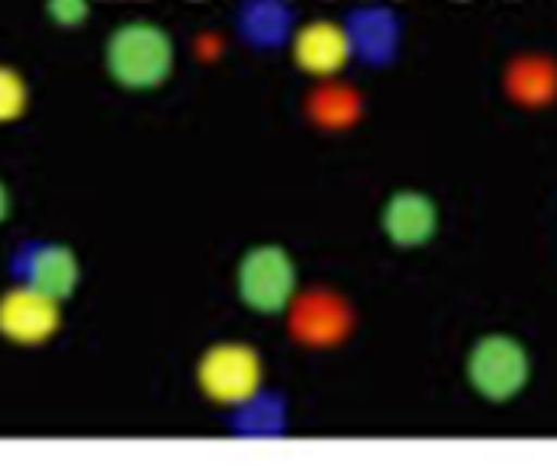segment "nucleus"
I'll list each match as a JSON object with an SVG mask.
<instances>
[{
    "mask_svg": "<svg viewBox=\"0 0 557 466\" xmlns=\"http://www.w3.org/2000/svg\"><path fill=\"white\" fill-rule=\"evenodd\" d=\"M49 13L65 23V26H75L87 16V0H49Z\"/></svg>",
    "mask_w": 557,
    "mask_h": 466,
    "instance_id": "12",
    "label": "nucleus"
},
{
    "mask_svg": "<svg viewBox=\"0 0 557 466\" xmlns=\"http://www.w3.org/2000/svg\"><path fill=\"white\" fill-rule=\"evenodd\" d=\"M200 389L223 405L248 402L261 389V361L248 344H216L200 361Z\"/></svg>",
    "mask_w": 557,
    "mask_h": 466,
    "instance_id": "4",
    "label": "nucleus"
},
{
    "mask_svg": "<svg viewBox=\"0 0 557 466\" xmlns=\"http://www.w3.org/2000/svg\"><path fill=\"white\" fill-rule=\"evenodd\" d=\"M297 328H300V335L310 338V341H332V338L342 331V310H338L329 297L310 300V303H304V310H300Z\"/></svg>",
    "mask_w": 557,
    "mask_h": 466,
    "instance_id": "10",
    "label": "nucleus"
},
{
    "mask_svg": "<svg viewBox=\"0 0 557 466\" xmlns=\"http://www.w3.org/2000/svg\"><path fill=\"white\" fill-rule=\"evenodd\" d=\"M7 210H10V200H7V190H3V184H0V219L7 216Z\"/></svg>",
    "mask_w": 557,
    "mask_h": 466,
    "instance_id": "13",
    "label": "nucleus"
},
{
    "mask_svg": "<svg viewBox=\"0 0 557 466\" xmlns=\"http://www.w3.org/2000/svg\"><path fill=\"white\" fill-rule=\"evenodd\" d=\"M59 300L29 287L10 290L0 300V331L16 344H42L59 328Z\"/></svg>",
    "mask_w": 557,
    "mask_h": 466,
    "instance_id": "5",
    "label": "nucleus"
},
{
    "mask_svg": "<svg viewBox=\"0 0 557 466\" xmlns=\"http://www.w3.org/2000/svg\"><path fill=\"white\" fill-rule=\"evenodd\" d=\"M26 110V84L13 72L0 65V123L16 119Z\"/></svg>",
    "mask_w": 557,
    "mask_h": 466,
    "instance_id": "11",
    "label": "nucleus"
},
{
    "mask_svg": "<svg viewBox=\"0 0 557 466\" xmlns=\"http://www.w3.org/2000/svg\"><path fill=\"white\" fill-rule=\"evenodd\" d=\"M297 290V267L277 244L251 248L239 264V297L248 310L281 312L290 306Z\"/></svg>",
    "mask_w": 557,
    "mask_h": 466,
    "instance_id": "2",
    "label": "nucleus"
},
{
    "mask_svg": "<svg viewBox=\"0 0 557 466\" xmlns=\"http://www.w3.org/2000/svg\"><path fill=\"white\" fill-rule=\"evenodd\" d=\"M29 284L55 300H65L75 284H78V261L69 248L62 244H49V248H39L33 254V264H29Z\"/></svg>",
    "mask_w": 557,
    "mask_h": 466,
    "instance_id": "8",
    "label": "nucleus"
},
{
    "mask_svg": "<svg viewBox=\"0 0 557 466\" xmlns=\"http://www.w3.org/2000/svg\"><path fill=\"white\" fill-rule=\"evenodd\" d=\"M348 49H351L348 36L335 23H325V20L307 26L294 42V55L300 68L313 75H335L348 62Z\"/></svg>",
    "mask_w": 557,
    "mask_h": 466,
    "instance_id": "7",
    "label": "nucleus"
},
{
    "mask_svg": "<svg viewBox=\"0 0 557 466\" xmlns=\"http://www.w3.org/2000/svg\"><path fill=\"white\" fill-rule=\"evenodd\" d=\"M468 380L490 402H506L529 383V354L509 335H490L468 357Z\"/></svg>",
    "mask_w": 557,
    "mask_h": 466,
    "instance_id": "3",
    "label": "nucleus"
},
{
    "mask_svg": "<svg viewBox=\"0 0 557 466\" xmlns=\"http://www.w3.org/2000/svg\"><path fill=\"white\" fill-rule=\"evenodd\" d=\"M174 49L168 33L152 23H129L107 42V68L123 87H156L171 75Z\"/></svg>",
    "mask_w": 557,
    "mask_h": 466,
    "instance_id": "1",
    "label": "nucleus"
},
{
    "mask_svg": "<svg viewBox=\"0 0 557 466\" xmlns=\"http://www.w3.org/2000/svg\"><path fill=\"white\" fill-rule=\"evenodd\" d=\"M435 226H438V213L425 193L403 190L384 210V229L403 248L425 244L435 235Z\"/></svg>",
    "mask_w": 557,
    "mask_h": 466,
    "instance_id": "6",
    "label": "nucleus"
},
{
    "mask_svg": "<svg viewBox=\"0 0 557 466\" xmlns=\"http://www.w3.org/2000/svg\"><path fill=\"white\" fill-rule=\"evenodd\" d=\"M509 93L519 100V103H552V97L557 93V65L545 55H525V59H516L512 68H509Z\"/></svg>",
    "mask_w": 557,
    "mask_h": 466,
    "instance_id": "9",
    "label": "nucleus"
}]
</instances>
